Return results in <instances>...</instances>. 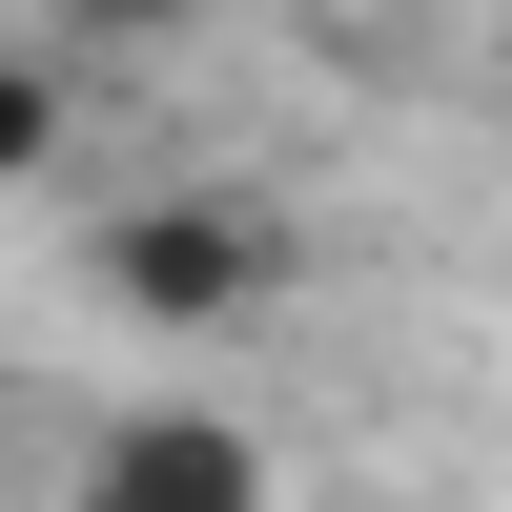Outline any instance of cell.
Here are the masks:
<instances>
[{
    "mask_svg": "<svg viewBox=\"0 0 512 512\" xmlns=\"http://www.w3.org/2000/svg\"><path fill=\"white\" fill-rule=\"evenodd\" d=\"M82 287H103L144 349H246V328L308 287V205L287 185H123L82 226Z\"/></svg>",
    "mask_w": 512,
    "mask_h": 512,
    "instance_id": "1",
    "label": "cell"
},
{
    "mask_svg": "<svg viewBox=\"0 0 512 512\" xmlns=\"http://www.w3.org/2000/svg\"><path fill=\"white\" fill-rule=\"evenodd\" d=\"M62 512H287V472H267V431H246L226 390H123L103 431H82Z\"/></svg>",
    "mask_w": 512,
    "mask_h": 512,
    "instance_id": "2",
    "label": "cell"
},
{
    "mask_svg": "<svg viewBox=\"0 0 512 512\" xmlns=\"http://www.w3.org/2000/svg\"><path fill=\"white\" fill-rule=\"evenodd\" d=\"M62 144H82V41L0 21V185H62Z\"/></svg>",
    "mask_w": 512,
    "mask_h": 512,
    "instance_id": "3",
    "label": "cell"
}]
</instances>
